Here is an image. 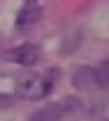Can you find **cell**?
Instances as JSON below:
<instances>
[{
    "instance_id": "1",
    "label": "cell",
    "mask_w": 109,
    "mask_h": 121,
    "mask_svg": "<svg viewBox=\"0 0 109 121\" xmlns=\"http://www.w3.org/2000/svg\"><path fill=\"white\" fill-rule=\"evenodd\" d=\"M19 97L24 100H40L47 95V88H45V78L43 76H36V74H29L19 81V88H17Z\"/></svg>"
},
{
    "instance_id": "2",
    "label": "cell",
    "mask_w": 109,
    "mask_h": 121,
    "mask_svg": "<svg viewBox=\"0 0 109 121\" xmlns=\"http://www.w3.org/2000/svg\"><path fill=\"white\" fill-rule=\"evenodd\" d=\"M10 55H12V59H14V62H19L21 67H31V64H36V62H38L40 50H38L33 43H24V45L14 48Z\"/></svg>"
},
{
    "instance_id": "3",
    "label": "cell",
    "mask_w": 109,
    "mask_h": 121,
    "mask_svg": "<svg viewBox=\"0 0 109 121\" xmlns=\"http://www.w3.org/2000/svg\"><path fill=\"white\" fill-rule=\"evenodd\" d=\"M64 114H67V112H64L62 102H52V104H45V107H40L38 112H33L29 121H62Z\"/></svg>"
},
{
    "instance_id": "4",
    "label": "cell",
    "mask_w": 109,
    "mask_h": 121,
    "mask_svg": "<svg viewBox=\"0 0 109 121\" xmlns=\"http://www.w3.org/2000/svg\"><path fill=\"white\" fill-rule=\"evenodd\" d=\"M38 19H40V7L33 5V3H29V5L19 12V17H17V29L26 31V29H31Z\"/></svg>"
},
{
    "instance_id": "5",
    "label": "cell",
    "mask_w": 109,
    "mask_h": 121,
    "mask_svg": "<svg viewBox=\"0 0 109 121\" xmlns=\"http://www.w3.org/2000/svg\"><path fill=\"white\" fill-rule=\"evenodd\" d=\"M71 83H74L76 90H88V88H92V86H95L92 67H78L76 74H74V78H71Z\"/></svg>"
},
{
    "instance_id": "6",
    "label": "cell",
    "mask_w": 109,
    "mask_h": 121,
    "mask_svg": "<svg viewBox=\"0 0 109 121\" xmlns=\"http://www.w3.org/2000/svg\"><path fill=\"white\" fill-rule=\"evenodd\" d=\"M92 78H95V86L97 88H109V59L97 62L92 67Z\"/></svg>"
},
{
    "instance_id": "7",
    "label": "cell",
    "mask_w": 109,
    "mask_h": 121,
    "mask_svg": "<svg viewBox=\"0 0 109 121\" xmlns=\"http://www.w3.org/2000/svg\"><path fill=\"white\" fill-rule=\"evenodd\" d=\"M12 102H14L12 97H7V95H0V107H10Z\"/></svg>"
},
{
    "instance_id": "8",
    "label": "cell",
    "mask_w": 109,
    "mask_h": 121,
    "mask_svg": "<svg viewBox=\"0 0 109 121\" xmlns=\"http://www.w3.org/2000/svg\"><path fill=\"white\" fill-rule=\"evenodd\" d=\"M26 3H33V0H26Z\"/></svg>"
},
{
    "instance_id": "9",
    "label": "cell",
    "mask_w": 109,
    "mask_h": 121,
    "mask_svg": "<svg viewBox=\"0 0 109 121\" xmlns=\"http://www.w3.org/2000/svg\"><path fill=\"white\" fill-rule=\"evenodd\" d=\"M107 121H109V119H107Z\"/></svg>"
}]
</instances>
